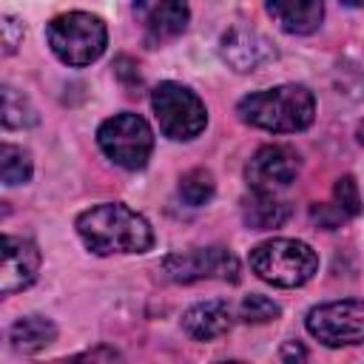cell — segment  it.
I'll list each match as a JSON object with an SVG mask.
<instances>
[{
  "instance_id": "obj_1",
  "label": "cell",
  "mask_w": 364,
  "mask_h": 364,
  "mask_svg": "<svg viewBox=\"0 0 364 364\" xmlns=\"http://www.w3.org/2000/svg\"><path fill=\"white\" fill-rule=\"evenodd\" d=\"M77 233L82 245L97 256L145 253L154 245L148 219L119 202H102L82 210L77 216Z\"/></svg>"
},
{
  "instance_id": "obj_2",
  "label": "cell",
  "mask_w": 364,
  "mask_h": 364,
  "mask_svg": "<svg viewBox=\"0 0 364 364\" xmlns=\"http://www.w3.org/2000/svg\"><path fill=\"white\" fill-rule=\"evenodd\" d=\"M236 111L242 122L253 128L273 134H296L313 122L316 100L304 85H276L242 97Z\"/></svg>"
},
{
  "instance_id": "obj_3",
  "label": "cell",
  "mask_w": 364,
  "mask_h": 364,
  "mask_svg": "<svg viewBox=\"0 0 364 364\" xmlns=\"http://www.w3.org/2000/svg\"><path fill=\"white\" fill-rule=\"evenodd\" d=\"M250 270L273 287H301L318 270V256L299 239H267L250 250Z\"/></svg>"
},
{
  "instance_id": "obj_4",
  "label": "cell",
  "mask_w": 364,
  "mask_h": 364,
  "mask_svg": "<svg viewBox=\"0 0 364 364\" xmlns=\"http://www.w3.org/2000/svg\"><path fill=\"white\" fill-rule=\"evenodd\" d=\"M46 40L54 57L63 60L65 65H91L105 51L108 31L97 14L68 11L46 26Z\"/></svg>"
},
{
  "instance_id": "obj_5",
  "label": "cell",
  "mask_w": 364,
  "mask_h": 364,
  "mask_svg": "<svg viewBox=\"0 0 364 364\" xmlns=\"http://www.w3.org/2000/svg\"><path fill=\"white\" fill-rule=\"evenodd\" d=\"M97 145L100 151L119 168L125 171H139L151 159L154 151V134L151 125L131 111L108 117L100 131H97Z\"/></svg>"
},
{
  "instance_id": "obj_6",
  "label": "cell",
  "mask_w": 364,
  "mask_h": 364,
  "mask_svg": "<svg viewBox=\"0 0 364 364\" xmlns=\"http://www.w3.org/2000/svg\"><path fill=\"white\" fill-rule=\"evenodd\" d=\"M151 105L162 134L171 139H193L205 131V122H208L205 102L179 82H171V80L159 82L151 94Z\"/></svg>"
},
{
  "instance_id": "obj_7",
  "label": "cell",
  "mask_w": 364,
  "mask_h": 364,
  "mask_svg": "<svg viewBox=\"0 0 364 364\" xmlns=\"http://www.w3.org/2000/svg\"><path fill=\"white\" fill-rule=\"evenodd\" d=\"M307 333L327 347L364 344V301H327L307 313Z\"/></svg>"
},
{
  "instance_id": "obj_8",
  "label": "cell",
  "mask_w": 364,
  "mask_h": 364,
  "mask_svg": "<svg viewBox=\"0 0 364 364\" xmlns=\"http://www.w3.org/2000/svg\"><path fill=\"white\" fill-rule=\"evenodd\" d=\"M162 273L179 284H191L199 279L236 282L239 262L228 247H193V250H179V253L165 256Z\"/></svg>"
},
{
  "instance_id": "obj_9",
  "label": "cell",
  "mask_w": 364,
  "mask_h": 364,
  "mask_svg": "<svg viewBox=\"0 0 364 364\" xmlns=\"http://www.w3.org/2000/svg\"><path fill=\"white\" fill-rule=\"evenodd\" d=\"M245 176L253 191L276 193L299 176V154L287 145H264L250 156Z\"/></svg>"
},
{
  "instance_id": "obj_10",
  "label": "cell",
  "mask_w": 364,
  "mask_h": 364,
  "mask_svg": "<svg viewBox=\"0 0 364 364\" xmlns=\"http://www.w3.org/2000/svg\"><path fill=\"white\" fill-rule=\"evenodd\" d=\"M40 270V247L23 236L3 239V267H0V293L11 296L26 290Z\"/></svg>"
},
{
  "instance_id": "obj_11",
  "label": "cell",
  "mask_w": 364,
  "mask_h": 364,
  "mask_svg": "<svg viewBox=\"0 0 364 364\" xmlns=\"http://www.w3.org/2000/svg\"><path fill=\"white\" fill-rule=\"evenodd\" d=\"M222 57L236 71H256L276 57V48L264 34L236 26L222 37Z\"/></svg>"
},
{
  "instance_id": "obj_12",
  "label": "cell",
  "mask_w": 364,
  "mask_h": 364,
  "mask_svg": "<svg viewBox=\"0 0 364 364\" xmlns=\"http://www.w3.org/2000/svg\"><path fill=\"white\" fill-rule=\"evenodd\" d=\"M134 11L154 40H171L188 26V0H134Z\"/></svg>"
},
{
  "instance_id": "obj_13",
  "label": "cell",
  "mask_w": 364,
  "mask_h": 364,
  "mask_svg": "<svg viewBox=\"0 0 364 364\" xmlns=\"http://www.w3.org/2000/svg\"><path fill=\"white\" fill-rule=\"evenodd\" d=\"M233 324V316H230V307L228 301H199L193 304L185 316H182V327L191 338L196 341H210V338H219L230 330Z\"/></svg>"
},
{
  "instance_id": "obj_14",
  "label": "cell",
  "mask_w": 364,
  "mask_h": 364,
  "mask_svg": "<svg viewBox=\"0 0 364 364\" xmlns=\"http://www.w3.org/2000/svg\"><path fill=\"white\" fill-rule=\"evenodd\" d=\"M270 17L290 34H310L324 20V0H267Z\"/></svg>"
},
{
  "instance_id": "obj_15",
  "label": "cell",
  "mask_w": 364,
  "mask_h": 364,
  "mask_svg": "<svg viewBox=\"0 0 364 364\" xmlns=\"http://www.w3.org/2000/svg\"><path fill=\"white\" fill-rule=\"evenodd\" d=\"M242 219H245V225L253 228V230H270V228L284 225V219H287V205H282L273 193L253 191V193L242 202Z\"/></svg>"
},
{
  "instance_id": "obj_16",
  "label": "cell",
  "mask_w": 364,
  "mask_h": 364,
  "mask_svg": "<svg viewBox=\"0 0 364 364\" xmlns=\"http://www.w3.org/2000/svg\"><path fill=\"white\" fill-rule=\"evenodd\" d=\"M9 338L17 353H37L57 338V327L46 316H23L11 324Z\"/></svg>"
},
{
  "instance_id": "obj_17",
  "label": "cell",
  "mask_w": 364,
  "mask_h": 364,
  "mask_svg": "<svg viewBox=\"0 0 364 364\" xmlns=\"http://www.w3.org/2000/svg\"><path fill=\"white\" fill-rule=\"evenodd\" d=\"M0 179L6 185H23L31 179V156L17 148V145H9L3 142L0 145Z\"/></svg>"
},
{
  "instance_id": "obj_18",
  "label": "cell",
  "mask_w": 364,
  "mask_h": 364,
  "mask_svg": "<svg viewBox=\"0 0 364 364\" xmlns=\"http://www.w3.org/2000/svg\"><path fill=\"white\" fill-rule=\"evenodd\" d=\"M213 191H216V182H213L210 171H205V168H193V171H188V173L179 179V196H182L191 208H199V205L210 202Z\"/></svg>"
},
{
  "instance_id": "obj_19",
  "label": "cell",
  "mask_w": 364,
  "mask_h": 364,
  "mask_svg": "<svg viewBox=\"0 0 364 364\" xmlns=\"http://www.w3.org/2000/svg\"><path fill=\"white\" fill-rule=\"evenodd\" d=\"M34 122H37V114L28 105V100L20 91H14L11 85H6L3 88V125L6 128H26Z\"/></svg>"
},
{
  "instance_id": "obj_20",
  "label": "cell",
  "mask_w": 364,
  "mask_h": 364,
  "mask_svg": "<svg viewBox=\"0 0 364 364\" xmlns=\"http://www.w3.org/2000/svg\"><path fill=\"white\" fill-rule=\"evenodd\" d=\"M239 316L247 321V324H264V321H273L279 318V304L262 293H250L245 296L242 307H239Z\"/></svg>"
},
{
  "instance_id": "obj_21",
  "label": "cell",
  "mask_w": 364,
  "mask_h": 364,
  "mask_svg": "<svg viewBox=\"0 0 364 364\" xmlns=\"http://www.w3.org/2000/svg\"><path fill=\"white\" fill-rule=\"evenodd\" d=\"M333 202L344 216H358L361 213V193L353 176H341L333 188Z\"/></svg>"
},
{
  "instance_id": "obj_22",
  "label": "cell",
  "mask_w": 364,
  "mask_h": 364,
  "mask_svg": "<svg viewBox=\"0 0 364 364\" xmlns=\"http://www.w3.org/2000/svg\"><path fill=\"white\" fill-rule=\"evenodd\" d=\"M20 40H23V23H17L11 14H6V17H3V46H6L3 51L11 54Z\"/></svg>"
},
{
  "instance_id": "obj_23",
  "label": "cell",
  "mask_w": 364,
  "mask_h": 364,
  "mask_svg": "<svg viewBox=\"0 0 364 364\" xmlns=\"http://www.w3.org/2000/svg\"><path fill=\"white\" fill-rule=\"evenodd\" d=\"M341 3H344V6H361L364 0H341Z\"/></svg>"
},
{
  "instance_id": "obj_24",
  "label": "cell",
  "mask_w": 364,
  "mask_h": 364,
  "mask_svg": "<svg viewBox=\"0 0 364 364\" xmlns=\"http://www.w3.org/2000/svg\"><path fill=\"white\" fill-rule=\"evenodd\" d=\"M358 139H361V142H364V125H361V128H358Z\"/></svg>"
}]
</instances>
